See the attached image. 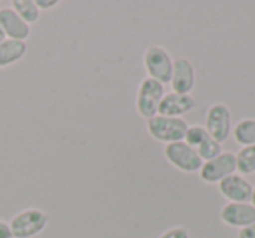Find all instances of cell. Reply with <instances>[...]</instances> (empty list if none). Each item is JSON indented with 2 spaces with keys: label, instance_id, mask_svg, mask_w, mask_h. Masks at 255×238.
<instances>
[{
  "label": "cell",
  "instance_id": "cell-7",
  "mask_svg": "<svg viewBox=\"0 0 255 238\" xmlns=\"http://www.w3.org/2000/svg\"><path fill=\"white\" fill-rule=\"evenodd\" d=\"M236 172V154L233 153H222L217 158L210 161H205L199 170L203 182L208 184H219L220 181H224L226 177L233 175Z\"/></svg>",
  "mask_w": 255,
  "mask_h": 238
},
{
  "label": "cell",
  "instance_id": "cell-1",
  "mask_svg": "<svg viewBox=\"0 0 255 238\" xmlns=\"http://www.w3.org/2000/svg\"><path fill=\"white\" fill-rule=\"evenodd\" d=\"M187 121L184 117H170V116H154L147 121V130L152 135V139L164 144L182 142L187 133Z\"/></svg>",
  "mask_w": 255,
  "mask_h": 238
},
{
  "label": "cell",
  "instance_id": "cell-5",
  "mask_svg": "<svg viewBox=\"0 0 255 238\" xmlns=\"http://www.w3.org/2000/svg\"><path fill=\"white\" fill-rule=\"evenodd\" d=\"M205 130L219 144L226 142L229 139V133L233 132V117H231L229 107L224 103L210 105L205 117Z\"/></svg>",
  "mask_w": 255,
  "mask_h": 238
},
{
  "label": "cell",
  "instance_id": "cell-16",
  "mask_svg": "<svg viewBox=\"0 0 255 238\" xmlns=\"http://www.w3.org/2000/svg\"><path fill=\"white\" fill-rule=\"evenodd\" d=\"M236 170L240 175H248L255 172V146L241 147L236 154Z\"/></svg>",
  "mask_w": 255,
  "mask_h": 238
},
{
  "label": "cell",
  "instance_id": "cell-21",
  "mask_svg": "<svg viewBox=\"0 0 255 238\" xmlns=\"http://www.w3.org/2000/svg\"><path fill=\"white\" fill-rule=\"evenodd\" d=\"M37 7L40 11H49V9H54L58 5V0H35Z\"/></svg>",
  "mask_w": 255,
  "mask_h": 238
},
{
  "label": "cell",
  "instance_id": "cell-18",
  "mask_svg": "<svg viewBox=\"0 0 255 238\" xmlns=\"http://www.w3.org/2000/svg\"><path fill=\"white\" fill-rule=\"evenodd\" d=\"M206 137H208V132L205 130V126L194 125V126H189V128H187V133H185L184 142L189 144L191 147H194V149H198Z\"/></svg>",
  "mask_w": 255,
  "mask_h": 238
},
{
  "label": "cell",
  "instance_id": "cell-8",
  "mask_svg": "<svg viewBox=\"0 0 255 238\" xmlns=\"http://www.w3.org/2000/svg\"><path fill=\"white\" fill-rule=\"evenodd\" d=\"M254 186L240 174H233L219 182V191L229 203H250Z\"/></svg>",
  "mask_w": 255,
  "mask_h": 238
},
{
  "label": "cell",
  "instance_id": "cell-23",
  "mask_svg": "<svg viewBox=\"0 0 255 238\" xmlns=\"http://www.w3.org/2000/svg\"><path fill=\"white\" fill-rule=\"evenodd\" d=\"M250 203L255 207V186H254V189H252V198H250Z\"/></svg>",
  "mask_w": 255,
  "mask_h": 238
},
{
  "label": "cell",
  "instance_id": "cell-24",
  "mask_svg": "<svg viewBox=\"0 0 255 238\" xmlns=\"http://www.w3.org/2000/svg\"><path fill=\"white\" fill-rule=\"evenodd\" d=\"M2 40H5V35H4V32H2V28H0V42Z\"/></svg>",
  "mask_w": 255,
  "mask_h": 238
},
{
  "label": "cell",
  "instance_id": "cell-19",
  "mask_svg": "<svg viewBox=\"0 0 255 238\" xmlns=\"http://www.w3.org/2000/svg\"><path fill=\"white\" fill-rule=\"evenodd\" d=\"M159 238H191L189 235V230L184 226H173L170 230H166Z\"/></svg>",
  "mask_w": 255,
  "mask_h": 238
},
{
  "label": "cell",
  "instance_id": "cell-6",
  "mask_svg": "<svg viewBox=\"0 0 255 238\" xmlns=\"http://www.w3.org/2000/svg\"><path fill=\"white\" fill-rule=\"evenodd\" d=\"M164 156L175 168H178L180 172H185V174H194V172L201 170L203 167V160L199 158L198 151L189 146V144H185L184 140L182 142L166 144Z\"/></svg>",
  "mask_w": 255,
  "mask_h": 238
},
{
  "label": "cell",
  "instance_id": "cell-3",
  "mask_svg": "<svg viewBox=\"0 0 255 238\" xmlns=\"http://www.w3.org/2000/svg\"><path fill=\"white\" fill-rule=\"evenodd\" d=\"M143 67H145L150 79L161 82L163 86L171 81L173 60H171L170 53H168L164 47H161V46L147 47L145 54H143Z\"/></svg>",
  "mask_w": 255,
  "mask_h": 238
},
{
  "label": "cell",
  "instance_id": "cell-22",
  "mask_svg": "<svg viewBox=\"0 0 255 238\" xmlns=\"http://www.w3.org/2000/svg\"><path fill=\"white\" fill-rule=\"evenodd\" d=\"M0 238H12L11 226L5 221H0Z\"/></svg>",
  "mask_w": 255,
  "mask_h": 238
},
{
  "label": "cell",
  "instance_id": "cell-17",
  "mask_svg": "<svg viewBox=\"0 0 255 238\" xmlns=\"http://www.w3.org/2000/svg\"><path fill=\"white\" fill-rule=\"evenodd\" d=\"M198 154H199V158L203 160V163L205 161H210V160H213V158H217L219 154H222L224 151H222V144H219L217 140H213L212 137H206L205 140L201 142V146L198 147Z\"/></svg>",
  "mask_w": 255,
  "mask_h": 238
},
{
  "label": "cell",
  "instance_id": "cell-10",
  "mask_svg": "<svg viewBox=\"0 0 255 238\" xmlns=\"http://www.w3.org/2000/svg\"><path fill=\"white\" fill-rule=\"evenodd\" d=\"M220 219L231 228H241L255 223V207L252 203H229L220 209Z\"/></svg>",
  "mask_w": 255,
  "mask_h": 238
},
{
  "label": "cell",
  "instance_id": "cell-13",
  "mask_svg": "<svg viewBox=\"0 0 255 238\" xmlns=\"http://www.w3.org/2000/svg\"><path fill=\"white\" fill-rule=\"evenodd\" d=\"M26 51H28V47H26V42H23V40H2L0 42V68L18 63L19 60L25 58Z\"/></svg>",
  "mask_w": 255,
  "mask_h": 238
},
{
  "label": "cell",
  "instance_id": "cell-4",
  "mask_svg": "<svg viewBox=\"0 0 255 238\" xmlns=\"http://www.w3.org/2000/svg\"><path fill=\"white\" fill-rule=\"evenodd\" d=\"M164 96V86L154 79L147 77L140 82L136 91V110L147 121L159 114V103Z\"/></svg>",
  "mask_w": 255,
  "mask_h": 238
},
{
  "label": "cell",
  "instance_id": "cell-20",
  "mask_svg": "<svg viewBox=\"0 0 255 238\" xmlns=\"http://www.w3.org/2000/svg\"><path fill=\"white\" fill-rule=\"evenodd\" d=\"M238 238H255V223L238 230Z\"/></svg>",
  "mask_w": 255,
  "mask_h": 238
},
{
  "label": "cell",
  "instance_id": "cell-14",
  "mask_svg": "<svg viewBox=\"0 0 255 238\" xmlns=\"http://www.w3.org/2000/svg\"><path fill=\"white\" fill-rule=\"evenodd\" d=\"M233 135H234V140H236L241 147L255 146V119L254 117L238 121L236 126L233 128Z\"/></svg>",
  "mask_w": 255,
  "mask_h": 238
},
{
  "label": "cell",
  "instance_id": "cell-15",
  "mask_svg": "<svg viewBox=\"0 0 255 238\" xmlns=\"http://www.w3.org/2000/svg\"><path fill=\"white\" fill-rule=\"evenodd\" d=\"M12 9L18 12V16L26 25H33L40 18V9L37 7L35 0H14L12 2Z\"/></svg>",
  "mask_w": 255,
  "mask_h": 238
},
{
  "label": "cell",
  "instance_id": "cell-11",
  "mask_svg": "<svg viewBox=\"0 0 255 238\" xmlns=\"http://www.w3.org/2000/svg\"><path fill=\"white\" fill-rule=\"evenodd\" d=\"M0 28L4 32L5 39L25 42L30 37V25H26L12 7L0 9Z\"/></svg>",
  "mask_w": 255,
  "mask_h": 238
},
{
  "label": "cell",
  "instance_id": "cell-9",
  "mask_svg": "<svg viewBox=\"0 0 255 238\" xmlns=\"http://www.w3.org/2000/svg\"><path fill=\"white\" fill-rule=\"evenodd\" d=\"M171 89L173 93L182 95H191L196 84V70L194 65L187 58H177L173 61V74H171Z\"/></svg>",
  "mask_w": 255,
  "mask_h": 238
},
{
  "label": "cell",
  "instance_id": "cell-2",
  "mask_svg": "<svg viewBox=\"0 0 255 238\" xmlns=\"http://www.w3.org/2000/svg\"><path fill=\"white\" fill-rule=\"evenodd\" d=\"M47 223H49V216L44 210L32 207L16 214L9 226L12 231V238H33L46 230Z\"/></svg>",
  "mask_w": 255,
  "mask_h": 238
},
{
  "label": "cell",
  "instance_id": "cell-12",
  "mask_svg": "<svg viewBox=\"0 0 255 238\" xmlns=\"http://www.w3.org/2000/svg\"><path fill=\"white\" fill-rule=\"evenodd\" d=\"M196 107V100L192 95H182V93H164L163 100L159 103L161 116L182 117L184 114L191 112Z\"/></svg>",
  "mask_w": 255,
  "mask_h": 238
}]
</instances>
